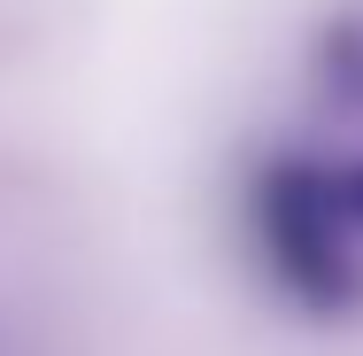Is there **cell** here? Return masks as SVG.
<instances>
[{
	"label": "cell",
	"instance_id": "1",
	"mask_svg": "<svg viewBox=\"0 0 363 356\" xmlns=\"http://www.w3.org/2000/svg\"><path fill=\"white\" fill-rule=\"evenodd\" d=\"M247 225L279 294L301 302L309 318H348L363 302V155L263 163L247 194Z\"/></svg>",
	"mask_w": 363,
	"mask_h": 356
}]
</instances>
